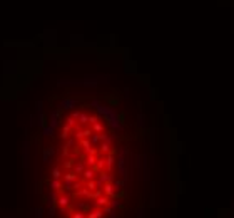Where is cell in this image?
<instances>
[{"label":"cell","instance_id":"1","mask_svg":"<svg viewBox=\"0 0 234 218\" xmlns=\"http://www.w3.org/2000/svg\"><path fill=\"white\" fill-rule=\"evenodd\" d=\"M22 164L23 168H28V164H30V143L27 139L22 143Z\"/></svg>","mask_w":234,"mask_h":218},{"label":"cell","instance_id":"6","mask_svg":"<svg viewBox=\"0 0 234 218\" xmlns=\"http://www.w3.org/2000/svg\"><path fill=\"white\" fill-rule=\"evenodd\" d=\"M57 203H58V206H69L70 196L69 195H60V196L57 198Z\"/></svg>","mask_w":234,"mask_h":218},{"label":"cell","instance_id":"10","mask_svg":"<svg viewBox=\"0 0 234 218\" xmlns=\"http://www.w3.org/2000/svg\"><path fill=\"white\" fill-rule=\"evenodd\" d=\"M47 216L48 218L55 216V205H53V206H47Z\"/></svg>","mask_w":234,"mask_h":218},{"label":"cell","instance_id":"8","mask_svg":"<svg viewBox=\"0 0 234 218\" xmlns=\"http://www.w3.org/2000/svg\"><path fill=\"white\" fill-rule=\"evenodd\" d=\"M42 134H43V136H52V134H53V128H52V126H48V124H45L42 128Z\"/></svg>","mask_w":234,"mask_h":218},{"label":"cell","instance_id":"4","mask_svg":"<svg viewBox=\"0 0 234 218\" xmlns=\"http://www.w3.org/2000/svg\"><path fill=\"white\" fill-rule=\"evenodd\" d=\"M75 104H77V101H74V99H64V101H62V103L58 104V106H60L62 109H72Z\"/></svg>","mask_w":234,"mask_h":218},{"label":"cell","instance_id":"2","mask_svg":"<svg viewBox=\"0 0 234 218\" xmlns=\"http://www.w3.org/2000/svg\"><path fill=\"white\" fill-rule=\"evenodd\" d=\"M48 126H52L53 129L58 126V113L57 111H52V113L48 114Z\"/></svg>","mask_w":234,"mask_h":218},{"label":"cell","instance_id":"5","mask_svg":"<svg viewBox=\"0 0 234 218\" xmlns=\"http://www.w3.org/2000/svg\"><path fill=\"white\" fill-rule=\"evenodd\" d=\"M57 198H58V195H57L55 191H50V193H48V195H47V206H53V205H55V203H57Z\"/></svg>","mask_w":234,"mask_h":218},{"label":"cell","instance_id":"9","mask_svg":"<svg viewBox=\"0 0 234 218\" xmlns=\"http://www.w3.org/2000/svg\"><path fill=\"white\" fill-rule=\"evenodd\" d=\"M60 176H62L60 169H58V168H53V169H52V178H53V180H60Z\"/></svg>","mask_w":234,"mask_h":218},{"label":"cell","instance_id":"7","mask_svg":"<svg viewBox=\"0 0 234 218\" xmlns=\"http://www.w3.org/2000/svg\"><path fill=\"white\" fill-rule=\"evenodd\" d=\"M50 188H52V191L60 190V188H62V183H60V180H53V178H52V181H50Z\"/></svg>","mask_w":234,"mask_h":218},{"label":"cell","instance_id":"3","mask_svg":"<svg viewBox=\"0 0 234 218\" xmlns=\"http://www.w3.org/2000/svg\"><path fill=\"white\" fill-rule=\"evenodd\" d=\"M53 153H55V148H53V146H48V148H45V149H43V163H48V161H50V158L53 156Z\"/></svg>","mask_w":234,"mask_h":218}]
</instances>
